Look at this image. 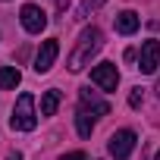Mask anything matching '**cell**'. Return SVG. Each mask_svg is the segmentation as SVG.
<instances>
[{
  "instance_id": "obj_11",
  "label": "cell",
  "mask_w": 160,
  "mask_h": 160,
  "mask_svg": "<svg viewBox=\"0 0 160 160\" xmlns=\"http://www.w3.org/2000/svg\"><path fill=\"white\" fill-rule=\"evenodd\" d=\"M19 82H22V72L16 66H0V88H3V91L7 88H16Z\"/></svg>"
},
{
  "instance_id": "obj_6",
  "label": "cell",
  "mask_w": 160,
  "mask_h": 160,
  "mask_svg": "<svg viewBox=\"0 0 160 160\" xmlns=\"http://www.w3.org/2000/svg\"><path fill=\"white\" fill-rule=\"evenodd\" d=\"M157 66H160V41H144L141 44V57H138V69L144 72V75H154L157 72Z\"/></svg>"
},
{
  "instance_id": "obj_8",
  "label": "cell",
  "mask_w": 160,
  "mask_h": 160,
  "mask_svg": "<svg viewBox=\"0 0 160 160\" xmlns=\"http://www.w3.org/2000/svg\"><path fill=\"white\" fill-rule=\"evenodd\" d=\"M78 101H82V107H85V110H91V113H94V119H101V116H107V113H110V104H107L104 98H98L91 88H82V91H78Z\"/></svg>"
},
{
  "instance_id": "obj_14",
  "label": "cell",
  "mask_w": 160,
  "mask_h": 160,
  "mask_svg": "<svg viewBox=\"0 0 160 160\" xmlns=\"http://www.w3.org/2000/svg\"><path fill=\"white\" fill-rule=\"evenodd\" d=\"M141 101H144L141 88H132V91H129V107H141Z\"/></svg>"
},
{
  "instance_id": "obj_15",
  "label": "cell",
  "mask_w": 160,
  "mask_h": 160,
  "mask_svg": "<svg viewBox=\"0 0 160 160\" xmlns=\"http://www.w3.org/2000/svg\"><path fill=\"white\" fill-rule=\"evenodd\" d=\"M60 160H85V154L82 151H72V154H63Z\"/></svg>"
},
{
  "instance_id": "obj_12",
  "label": "cell",
  "mask_w": 160,
  "mask_h": 160,
  "mask_svg": "<svg viewBox=\"0 0 160 160\" xmlns=\"http://www.w3.org/2000/svg\"><path fill=\"white\" fill-rule=\"evenodd\" d=\"M57 107H60V91H57V88L44 91V98H41V116H53Z\"/></svg>"
},
{
  "instance_id": "obj_1",
  "label": "cell",
  "mask_w": 160,
  "mask_h": 160,
  "mask_svg": "<svg viewBox=\"0 0 160 160\" xmlns=\"http://www.w3.org/2000/svg\"><path fill=\"white\" fill-rule=\"evenodd\" d=\"M101 47H104V32H101L98 25L82 28L78 38H75V47L69 50V60H66L69 72H82L85 66H91V60L101 53Z\"/></svg>"
},
{
  "instance_id": "obj_10",
  "label": "cell",
  "mask_w": 160,
  "mask_h": 160,
  "mask_svg": "<svg viewBox=\"0 0 160 160\" xmlns=\"http://www.w3.org/2000/svg\"><path fill=\"white\" fill-rule=\"evenodd\" d=\"M94 113L91 110H85V107H78L75 110V129H78V135H82V138H88L91 132H94Z\"/></svg>"
},
{
  "instance_id": "obj_5",
  "label": "cell",
  "mask_w": 160,
  "mask_h": 160,
  "mask_svg": "<svg viewBox=\"0 0 160 160\" xmlns=\"http://www.w3.org/2000/svg\"><path fill=\"white\" fill-rule=\"evenodd\" d=\"M91 82H94L101 91H116V85H119L116 63H98V66L91 69Z\"/></svg>"
},
{
  "instance_id": "obj_18",
  "label": "cell",
  "mask_w": 160,
  "mask_h": 160,
  "mask_svg": "<svg viewBox=\"0 0 160 160\" xmlns=\"http://www.w3.org/2000/svg\"><path fill=\"white\" fill-rule=\"evenodd\" d=\"M157 94H160V82H157Z\"/></svg>"
},
{
  "instance_id": "obj_3",
  "label": "cell",
  "mask_w": 160,
  "mask_h": 160,
  "mask_svg": "<svg viewBox=\"0 0 160 160\" xmlns=\"http://www.w3.org/2000/svg\"><path fill=\"white\" fill-rule=\"evenodd\" d=\"M135 141H138V135H135L132 129H119V132H113V135H110L107 151H110V157H113V160H129V157H132V151H135Z\"/></svg>"
},
{
  "instance_id": "obj_7",
  "label": "cell",
  "mask_w": 160,
  "mask_h": 160,
  "mask_svg": "<svg viewBox=\"0 0 160 160\" xmlns=\"http://www.w3.org/2000/svg\"><path fill=\"white\" fill-rule=\"evenodd\" d=\"M57 53H60V44H57V38L44 41V44H41V50H38V57H35V72H38V75L50 72V69H53V63H57Z\"/></svg>"
},
{
  "instance_id": "obj_13",
  "label": "cell",
  "mask_w": 160,
  "mask_h": 160,
  "mask_svg": "<svg viewBox=\"0 0 160 160\" xmlns=\"http://www.w3.org/2000/svg\"><path fill=\"white\" fill-rule=\"evenodd\" d=\"M101 3H104V0H82V3H78V10H75V19H88L91 13L101 10Z\"/></svg>"
},
{
  "instance_id": "obj_2",
  "label": "cell",
  "mask_w": 160,
  "mask_h": 160,
  "mask_svg": "<svg viewBox=\"0 0 160 160\" xmlns=\"http://www.w3.org/2000/svg\"><path fill=\"white\" fill-rule=\"evenodd\" d=\"M38 126V113H35V98L25 91L19 94L16 107H13V116H10V129L13 132H32Z\"/></svg>"
},
{
  "instance_id": "obj_16",
  "label": "cell",
  "mask_w": 160,
  "mask_h": 160,
  "mask_svg": "<svg viewBox=\"0 0 160 160\" xmlns=\"http://www.w3.org/2000/svg\"><path fill=\"white\" fill-rule=\"evenodd\" d=\"M7 160H22V154H19V151H16V154H10V157H7Z\"/></svg>"
},
{
  "instance_id": "obj_17",
  "label": "cell",
  "mask_w": 160,
  "mask_h": 160,
  "mask_svg": "<svg viewBox=\"0 0 160 160\" xmlns=\"http://www.w3.org/2000/svg\"><path fill=\"white\" fill-rule=\"evenodd\" d=\"M154 160H160V151H157V154H154Z\"/></svg>"
},
{
  "instance_id": "obj_4",
  "label": "cell",
  "mask_w": 160,
  "mask_h": 160,
  "mask_svg": "<svg viewBox=\"0 0 160 160\" xmlns=\"http://www.w3.org/2000/svg\"><path fill=\"white\" fill-rule=\"evenodd\" d=\"M19 19H22V28H25L28 35H41V32L47 28V13H44L38 3H25V7L19 10Z\"/></svg>"
},
{
  "instance_id": "obj_9",
  "label": "cell",
  "mask_w": 160,
  "mask_h": 160,
  "mask_svg": "<svg viewBox=\"0 0 160 160\" xmlns=\"http://www.w3.org/2000/svg\"><path fill=\"white\" fill-rule=\"evenodd\" d=\"M138 25H141V19H138L135 10H122V13L116 16V32H119V35H135Z\"/></svg>"
}]
</instances>
